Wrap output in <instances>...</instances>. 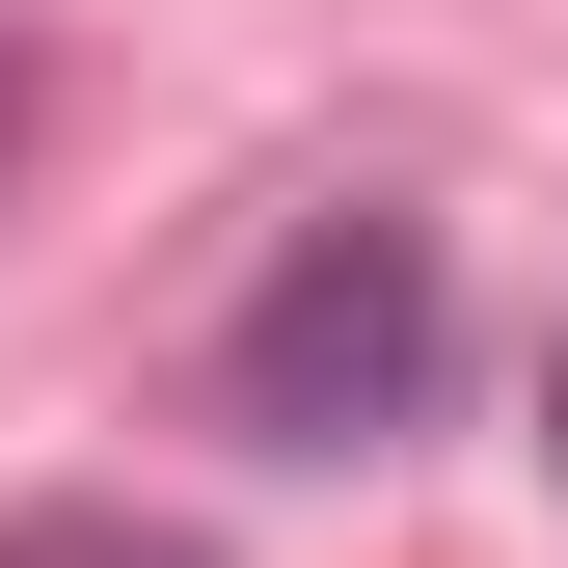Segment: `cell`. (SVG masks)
<instances>
[{
  "instance_id": "4",
  "label": "cell",
  "mask_w": 568,
  "mask_h": 568,
  "mask_svg": "<svg viewBox=\"0 0 568 568\" xmlns=\"http://www.w3.org/2000/svg\"><path fill=\"white\" fill-rule=\"evenodd\" d=\"M541 460H568V352H541Z\"/></svg>"
},
{
  "instance_id": "2",
  "label": "cell",
  "mask_w": 568,
  "mask_h": 568,
  "mask_svg": "<svg viewBox=\"0 0 568 568\" xmlns=\"http://www.w3.org/2000/svg\"><path fill=\"white\" fill-rule=\"evenodd\" d=\"M0 568H217V541H163V515H0Z\"/></svg>"
},
{
  "instance_id": "3",
  "label": "cell",
  "mask_w": 568,
  "mask_h": 568,
  "mask_svg": "<svg viewBox=\"0 0 568 568\" xmlns=\"http://www.w3.org/2000/svg\"><path fill=\"white\" fill-rule=\"evenodd\" d=\"M0 163H28V54H0Z\"/></svg>"
},
{
  "instance_id": "1",
  "label": "cell",
  "mask_w": 568,
  "mask_h": 568,
  "mask_svg": "<svg viewBox=\"0 0 568 568\" xmlns=\"http://www.w3.org/2000/svg\"><path fill=\"white\" fill-rule=\"evenodd\" d=\"M434 352H460V271H434V217H379V190H352V217H298L244 271V325H217V406L271 460H352V434H406V406H434Z\"/></svg>"
}]
</instances>
